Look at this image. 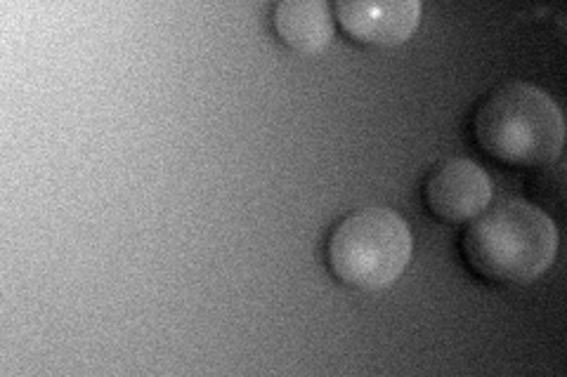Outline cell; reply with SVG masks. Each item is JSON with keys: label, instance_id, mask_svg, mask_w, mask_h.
Instances as JSON below:
<instances>
[{"label": "cell", "instance_id": "obj_1", "mask_svg": "<svg viewBox=\"0 0 567 377\" xmlns=\"http://www.w3.org/2000/svg\"><path fill=\"white\" fill-rule=\"evenodd\" d=\"M558 231L544 210L527 201H502L483 210L461 239L468 266L494 283H529L551 266Z\"/></svg>", "mask_w": 567, "mask_h": 377}, {"label": "cell", "instance_id": "obj_2", "mask_svg": "<svg viewBox=\"0 0 567 377\" xmlns=\"http://www.w3.org/2000/svg\"><path fill=\"white\" fill-rule=\"evenodd\" d=\"M475 142L506 166L535 168L558 158L565 123L551 95L529 83H506L477 106Z\"/></svg>", "mask_w": 567, "mask_h": 377}, {"label": "cell", "instance_id": "obj_3", "mask_svg": "<svg viewBox=\"0 0 567 377\" xmlns=\"http://www.w3.org/2000/svg\"><path fill=\"white\" fill-rule=\"evenodd\" d=\"M412 231L398 212L364 208L333 227L327 241L331 274L350 289L383 291L410 264Z\"/></svg>", "mask_w": 567, "mask_h": 377}, {"label": "cell", "instance_id": "obj_4", "mask_svg": "<svg viewBox=\"0 0 567 377\" xmlns=\"http://www.w3.org/2000/svg\"><path fill=\"white\" fill-rule=\"evenodd\" d=\"M423 201L440 220L452 224L471 222L489 206L492 182L473 160L450 158L425 179Z\"/></svg>", "mask_w": 567, "mask_h": 377}, {"label": "cell", "instance_id": "obj_5", "mask_svg": "<svg viewBox=\"0 0 567 377\" xmlns=\"http://www.w3.org/2000/svg\"><path fill=\"white\" fill-rule=\"evenodd\" d=\"M419 0H339L336 20L348 35L369 45H398L419 27Z\"/></svg>", "mask_w": 567, "mask_h": 377}, {"label": "cell", "instance_id": "obj_6", "mask_svg": "<svg viewBox=\"0 0 567 377\" xmlns=\"http://www.w3.org/2000/svg\"><path fill=\"white\" fill-rule=\"evenodd\" d=\"M279 39L298 52H319L333 39V17L324 0H284L275 8Z\"/></svg>", "mask_w": 567, "mask_h": 377}]
</instances>
